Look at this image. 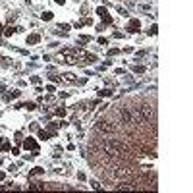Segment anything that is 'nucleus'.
<instances>
[{
	"label": "nucleus",
	"instance_id": "nucleus-19",
	"mask_svg": "<svg viewBox=\"0 0 193 193\" xmlns=\"http://www.w3.org/2000/svg\"><path fill=\"white\" fill-rule=\"evenodd\" d=\"M2 178H4V174H2V172H0V180H2Z\"/></svg>",
	"mask_w": 193,
	"mask_h": 193
},
{
	"label": "nucleus",
	"instance_id": "nucleus-11",
	"mask_svg": "<svg viewBox=\"0 0 193 193\" xmlns=\"http://www.w3.org/2000/svg\"><path fill=\"white\" fill-rule=\"evenodd\" d=\"M43 19H44V21H48V19H52V14H50V12H44V14H43Z\"/></svg>",
	"mask_w": 193,
	"mask_h": 193
},
{
	"label": "nucleus",
	"instance_id": "nucleus-15",
	"mask_svg": "<svg viewBox=\"0 0 193 193\" xmlns=\"http://www.w3.org/2000/svg\"><path fill=\"white\" fill-rule=\"evenodd\" d=\"M33 174H35V176H37V174H43V168H33Z\"/></svg>",
	"mask_w": 193,
	"mask_h": 193
},
{
	"label": "nucleus",
	"instance_id": "nucleus-4",
	"mask_svg": "<svg viewBox=\"0 0 193 193\" xmlns=\"http://www.w3.org/2000/svg\"><path fill=\"white\" fill-rule=\"evenodd\" d=\"M116 189H137V185L131 184V181H122V184L116 185Z\"/></svg>",
	"mask_w": 193,
	"mask_h": 193
},
{
	"label": "nucleus",
	"instance_id": "nucleus-20",
	"mask_svg": "<svg viewBox=\"0 0 193 193\" xmlns=\"http://www.w3.org/2000/svg\"><path fill=\"white\" fill-rule=\"evenodd\" d=\"M0 31H2V25H0Z\"/></svg>",
	"mask_w": 193,
	"mask_h": 193
},
{
	"label": "nucleus",
	"instance_id": "nucleus-5",
	"mask_svg": "<svg viewBox=\"0 0 193 193\" xmlns=\"http://www.w3.org/2000/svg\"><path fill=\"white\" fill-rule=\"evenodd\" d=\"M23 147H25V149H31V151H37V143L33 139H29V137L23 141Z\"/></svg>",
	"mask_w": 193,
	"mask_h": 193
},
{
	"label": "nucleus",
	"instance_id": "nucleus-3",
	"mask_svg": "<svg viewBox=\"0 0 193 193\" xmlns=\"http://www.w3.org/2000/svg\"><path fill=\"white\" fill-rule=\"evenodd\" d=\"M97 14H99L100 18H103V19L106 21V23H110V21H112V18L108 16V12H106V10H104V8H97Z\"/></svg>",
	"mask_w": 193,
	"mask_h": 193
},
{
	"label": "nucleus",
	"instance_id": "nucleus-17",
	"mask_svg": "<svg viewBox=\"0 0 193 193\" xmlns=\"http://www.w3.org/2000/svg\"><path fill=\"white\" fill-rule=\"evenodd\" d=\"M25 108H27V110H33V108H35V104H33V103H27Z\"/></svg>",
	"mask_w": 193,
	"mask_h": 193
},
{
	"label": "nucleus",
	"instance_id": "nucleus-8",
	"mask_svg": "<svg viewBox=\"0 0 193 193\" xmlns=\"http://www.w3.org/2000/svg\"><path fill=\"white\" fill-rule=\"evenodd\" d=\"M0 149H2V151H8V149H10V143L4 141V137H0Z\"/></svg>",
	"mask_w": 193,
	"mask_h": 193
},
{
	"label": "nucleus",
	"instance_id": "nucleus-2",
	"mask_svg": "<svg viewBox=\"0 0 193 193\" xmlns=\"http://www.w3.org/2000/svg\"><path fill=\"white\" fill-rule=\"evenodd\" d=\"M139 112H141V116H143V122H149L151 118H155V110L151 106H143Z\"/></svg>",
	"mask_w": 193,
	"mask_h": 193
},
{
	"label": "nucleus",
	"instance_id": "nucleus-13",
	"mask_svg": "<svg viewBox=\"0 0 193 193\" xmlns=\"http://www.w3.org/2000/svg\"><path fill=\"white\" fill-rule=\"evenodd\" d=\"M14 31H16V29H12V27H8V29H6V31H4V35H6V37H8V35H12V33H14Z\"/></svg>",
	"mask_w": 193,
	"mask_h": 193
},
{
	"label": "nucleus",
	"instance_id": "nucleus-10",
	"mask_svg": "<svg viewBox=\"0 0 193 193\" xmlns=\"http://www.w3.org/2000/svg\"><path fill=\"white\" fill-rule=\"evenodd\" d=\"M64 79H66V81H74L75 75H74V74H66V75H64Z\"/></svg>",
	"mask_w": 193,
	"mask_h": 193
},
{
	"label": "nucleus",
	"instance_id": "nucleus-14",
	"mask_svg": "<svg viewBox=\"0 0 193 193\" xmlns=\"http://www.w3.org/2000/svg\"><path fill=\"white\" fill-rule=\"evenodd\" d=\"M56 114H58V116H64L66 110H64V108H56Z\"/></svg>",
	"mask_w": 193,
	"mask_h": 193
},
{
	"label": "nucleus",
	"instance_id": "nucleus-9",
	"mask_svg": "<svg viewBox=\"0 0 193 193\" xmlns=\"http://www.w3.org/2000/svg\"><path fill=\"white\" fill-rule=\"evenodd\" d=\"M99 95H100V97H110V95H112V91H110V89H103Z\"/></svg>",
	"mask_w": 193,
	"mask_h": 193
},
{
	"label": "nucleus",
	"instance_id": "nucleus-7",
	"mask_svg": "<svg viewBox=\"0 0 193 193\" xmlns=\"http://www.w3.org/2000/svg\"><path fill=\"white\" fill-rule=\"evenodd\" d=\"M39 41H41V37L37 35V33H33V35L27 37V43H29V44H35V43H39Z\"/></svg>",
	"mask_w": 193,
	"mask_h": 193
},
{
	"label": "nucleus",
	"instance_id": "nucleus-1",
	"mask_svg": "<svg viewBox=\"0 0 193 193\" xmlns=\"http://www.w3.org/2000/svg\"><path fill=\"white\" fill-rule=\"evenodd\" d=\"M97 130L103 131V133H114V131H116V126H112V124L106 122V120H99V122H97Z\"/></svg>",
	"mask_w": 193,
	"mask_h": 193
},
{
	"label": "nucleus",
	"instance_id": "nucleus-12",
	"mask_svg": "<svg viewBox=\"0 0 193 193\" xmlns=\"http://www.w3.org/2000/svg\"><path fill=\"white\" fill-rule=\"evenodd\" d=\"M39 137L41 139H48V133L47 131H39Z\"/></svg>",
	"mask_w": 193,
	"mask_h": 193
},
{
	"label": "nucleus",
	"instance_id": "nucleus-6",
	"mask_svg": "<svg viewBox=\"0 0 193 193\" xmlns=\"http://www.w3.org/2000/svg\"><path fill=\"white\" fill-rule=\"evenodd\" d=\"M137 29H139V21H137V19H131L130 23H128V31L135 33V31H137Z\"/></svg>",
	"mask_w": 193,
	"mask_h": 193
},
{
	"label": "nucleus",
	"instance_id": "nucleus-16",
	"mask_svg": "<svg viewBox=\"0 0 193 193\" xmlns=\"http://www.w3.org/2000/svg\"><path fill=\"white\" fill-rule=\"evenodd\" d=\"M135 72H137V74H143L145 68H143V66H137V68H135Z\"/></svg>",
	"mask_w": 193,
	"mask_h": 193
},
{
	"label": "nucleus",
	"instance_id": "nucleus-18",
	"mask_svg": "<svg viewBox=\"0 0 193 193\" xmlns=\"http://www.w3.org/2000/svg\"><path fill=\"white\" fill-rule=\"evenodd\" d=\"M66 2V0H56V4H64Z\"/></svg>",
	"mask_w": 193,
	"mask_h": 193
}]
</instances>
